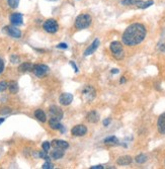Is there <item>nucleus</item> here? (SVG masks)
Returning <instances> with one entry per match:
<instances>
[{
	"mask_svg": "<svg viewBox=\"0 0 165 169\" xmlns=\"http://www.w3.org/2000/svg\"><path fill=\"white\" fill-rule=\"evenodd\" d=\"M146 28L141 23H133L129 25L124 31L122 40L123 43L127 46L133 47L142 43L146 38Z\"/></svg>",
	"mask_w": 165,
	"mask_h": 169,
	"instance_id": "obj_1",
	"label": "nucleus"
},
{
	"mask_svg": "<svg viewBox=\"0 0 165 169\" xmlns=\"http://www.w3.org/2000/svg\"><path fill=\"white\" fill-rule=\"evenodd\" d=\"M92 18L89 14H80L75 20V27L78 30H84L91 24Z\"/></svg>",
	"mask_w": 165,
	"mask_h": 169,
	"instance_id": "obj_2",
	"label": "nucleus"
},
{
	"mask_svg": "<svg viewBox=\"0 0 165 169\" xmlns=\"http://www.w3.org/2000/svg\"><path fill=\"white\" fill-rule=\"evenodd\" d=\"M110 51H112L113 57H115L116 59L118 60H120L124 58V56H125V53H124V49H123V46L122 44L120 42H113L110 44Z\"/></svg>",
	"mask_w": 165,
	"mask_h": 169,
	"instance_id": "obj_3",
	"label": "nucleus"
},
{
	"mask_svg": "<svg viewBox=\"0 0 165 169\" xmlns=\"http://www.w3.org/2000/svg\"><path fill=\"white\" fill-rule=\"evenodd\" d=\"M44 30H45L47 33L50 34H55L57 33L59 28V24L55 20H48L44 22Z\"/></svg>",
	"mask_w": 165,
	"mask_h": 169,
	"instance_id": "obj_4",
	"label": "nucleus"
},
{
	"mask_svg": "<svg viewBox=\"0 0 165 169\" xmlns=\"http://www.w3.org/2000/svg\"><path fill=\"white\" fill-rule=\"evenodd\" d=\"M33 71L34 73V75L38 76V77H43V76H45L49 72V67L46 65H43V64H40V65L34 66Z\"/></svg>",
	"mask_w": 165,
	"mask_h": 169,
	"instance_id": "obj_5",
	"label": "nucleus"
},
{
	"mask_svg": "<svg viewBox=\"0 0 165 169\" xmlns=\"http://www.w3.org/2000/svg\"><path fill=\"white\" fill-rule=\"evenodd\" d=\"M50 114H51V117H52L53 119H56V120H62L63 116H64L63 110L57 106H50Z\"/></svg>",
	"mask_w": 165,
	"mask_h": 169,
	"instance_id": "obj_6",
	"label": "nucleus"
},
{
	"mask_svg": "<svg viewBox=\"0 0 165 169\" xmlns=\"http://www.w3.org/2000/svg\"><path fill=\"white\" fill-rule=\"evenodd\" d=\"M82 95H83V97L86 100L91 101L95 97V89L92 87V86L88 85L83 89V91H82Z\"/></svg>",
	"mask_w": 165,
	"mask_h": 169,
	"instance_id": "obj_7",
	"label": "nucleus"
},
{
	"mask_svg": "<svg viewBox=\"0 0 165 169\" xmlns=\"http://www.w3.org/2000/svg\"><path fill=\"white\" fill-rule=\"evenodd\" d=\"M71 133H72V135H74V136L82 137V136L86 135V133H87V128L85 127V126H83V125L75 126L74 128H72Z\"/></svg>",
	"mask_w": 165,
	"mask_h": 169,
	"instance_id": "obj_8",
	"label": "nucleus"
},
{
	"mask_svg": "<svg viewBox=\"0 0 165 169\" xmlns=\"http://www.w3.org/2000/svg\"><path fill=\"white\" fill-rule=\"evenodd\" d=\"M59 101L62 106H69L73 101V95L70 93H62L59 97Z\"/></svg>",
	"mask_w": 165,
	"mask_h": 169,
	"instance_id": "obj_9",
	"label": "nucleus"
},
{
	"mask_svg": "<svg viewBox=\"0 0 165 169\" xmlns=\"http://www.w3.org/2000/svg\"><path fill=\"white\" fill-rule=\"evenodd\" d=\"M98 46H99V40L98 39H95L92 44L90 45L89 47L87 48L86 50H85V52H84V56H89L91 55V54H93L95 51H96V49L98 48Z\"/></svg>",
	"mask_w": 165,
	"mask_h": 169,
	"instance_id": "obj_10",
	"label": "nucleus"
},
{
	"mask_svg": "<svg viewBox=\"0 0 165 169\" xmlns=\"http://www.w3.org/2000/svg\"><path fill=\"white\" fill-rule=\"evenodd\" d=\"M10 22L13 25H21L23 22V16L20 13H13L10 15Z\"/></svg>",
	"mask_w": 165,
	"mask_h": 169,
	"instance_id": "obj_11",
	"label": "nucleus"
},
{
	"mask_svg": "<svg viewBox=\"0 0 165 169\" xmlns=\"http://www.w3.org/2000/svg\"><path fill=\"white\" fill-rule=\"evenodd\" d=\"M157 128H158V131H159L160 134L165 135V113H163L159 117H158Z\"/></svg>",
	"mask_w": 165,
	"mask_h": 169,
	"instance_id": "obj_12",
	"label": "nucleus"
},
{
	"mask_svg": "<svg viewBox=\"0 0 165 169\" xmlns=\"http://www.w3.org/2000/svg\"><path fill=\"white\" fill-rule=\"evenodd\" d=\"M7 30V33L10 37L15 38V39H18V38L21 37V31L18 30V28L14 27H6Z\"/></svg>",
	"mask_w": 165,
	"mask_h": 169,
	"instance_id": "obj_13",
	"label": "nucleus"
},
{
	"mask_svg": "<svg viewBox=\"0 0 165 169\" xmlns=\"http://www.w3.org/2000/svg\"><path fill=\"white\" fill-rule=\"evenodd\" d=\"M132 162H133V159L131 156H122V157H120L118 160H117V163L119 165H122V166L130 165Z\"/></svg>",
	"mask_w": 165,
	"mask_h": 169,
	"instance_id": "obj_14",
	"label": "nucleus"
},
{
	"mask_svg": "<svg viewBox=\"0 0 165 169\" xmlns=\"http://www.w3.org/2000/svg\"><path fill=\"white\" fill-rule=\"evenodd\" d=\"M52 146L55 148H61L65 150L69 147V144L66 141H63V140H54L52 142Z\"/></svg>",
	"mask_w": 165,
	"mask_h": 169,
	"instance_id": "obj_15",
	"label": "nucleus"
},
{
	"mask_svg": "<svg viewBox=\"0 0 165 169\" xmlns=\"http://www.w3.org/2000/svg\"><path fill=\"white\" fill-rule=\"evenodd\" d=\"M51 156H52L53 159L55 160H58V159H61L63 156H64V149L61 148H56L54 151L51 153Z\"/></svg>",
	"mask_w": 165,
	"mask_h": 169,
	"instance_id": "obj_16",
	"label": "nucleus"
},
{
	"mask_svg": "<svg viewBox=\"0 0 165 169\" xmlns=\"http://www.w3.org/2000/svg\"><path fill=\"white\" fill-rule=\"evenodd\" d=\"M86 119L89 123L94 124V123H97L98 120H99V116H98V113H96V111H90V113L87 114Z\"/></svg>",
	"mask_w": 165,
	"mask_h": 169,
	"instance_id": "obj_17",
	"label": "nucleus"
},
{
	"mask_svg": "<svg viewBox=\"0 0 165 169\" xmlns=\"http://www.w3.org/2000/svg\"><path fill=\"white\" fill-rule=\"evenodd\" d=\"M49 125L51 127V129H53V130H61L62 129V125L60 124V120L53 119V117L49 120Z\"/></svg>",
	"mask_w": 165,
	"mask_h": 169,
	"instance_id": "obj_18",
	"label": "nucleus"
},
{
	"mask_svg": "<svg viewBox=\"0 0 165 169\" xmlns=\"http://www.w3.org/2000/svg\"><path fill=\"white\" fill-rule=\"evenodd\" d=\"M34 117H36L37 119L39 120L40 122H42V123H45L47 120L46 113H44L42 110H37L36 111H34Z\"/></svg>",
	"mask_w": 165,
	"mask_h": 169,
	"instance_id": "obj_19",
	"label": "nucleus"
},
{
	"mask_svg": "<svg viewBox=\"0 0 165 169\" xmlns=\"http://www.w3.org/2000/svg\"><path fill=\"white\" fill-rule=\"evenodd\" d=\"M34 69V65L30 63H23L20 66V72H28V71H33Z\"/></svg>",
	"mask_w": 165,
	"mask_h": 169,
	"instance_id": "obj_20",
	"label": "nucleus"
},
{
	"mask_svg": "<svg viewBox=\"0 0 165 169\" xmlns=\"http://www.w3.org/2000/svg\"><path fill=\"white\" fill-rule=\"evenodd\" d=\"M104 144H106V145H118L119 140L115 136H110V137H107L106 139H104Z\"/></svg>",
	"mask_w": 165,
	"mask_h": 169,
	"instance_id": "obj_21",
	"label": "nucleus"
},
{
	"mask_svg": "<svg viewBox=\"0 0 165 169\" xmlns=\"http://www.w3.org/2000/svg\"><path fill=\"white\" fill-rule=\"evenodd\" d=\"M135 4L137 5L139 8L145 9V8H147V7H149V6H151L152 4H153V1H152V0H149V1H147V2H143V1H139V0H137Z\"/></svg>",
	"mask_w": 165,
	"mask_h": 169,
	"instance_id": "obj_22",
	"label": "nucleus"
},
{
	"mask_svg": "<svg viewBox=\"0 0 165 169\" xmlns=\"http://www.w3.org/2000/svg\"><path fill=\"white\" fill-rule=\"evenodd\" d=\"M8 88H9V91L11 92V93H17V91H18V85L17 83L15 81H12L10 82V83L8 84Z\"/></svg>",
	"mask_w": 165,
	"mask_h": 169,
	"instance_id": "obj_23",
	"label": "nucleus"
},
{
	"mask_svg": "<svg viewBox=\"0 0 165 169\" xmlns=\"http://www.w3.org/2000/svg\"><path fill=\"white\" fill-rule=\"evenodd\" d=\"M135 160H136L137 163L143 164V163H145V162L147 161V156H146L145 154H140L135 158Z\"/></svg>",
	"mask_w": 165,
	"mask_h": 169,
	"instance_id": "obj_24",
	"label": "nucleus"
},
{
	"mask_svg": "<svg viewBox=\"0 0 165 169\" xmlns=\"http://www.w3.org/2000/svg\"><path fill=\"white\" fill-rule=\"evenodd\" d=\"M7 2L11 8H17L20 4V0H7Z\"/></svg>",
	"mask_w": 165,
	"mask_h": 169,
	"instance_id": "obj_25",
	"label": "nucleus"
},
{
	"mask_svg": "<svg viewBox=\"0 0 165 169\" xmlns=\"http://www.w3.org/2000/svg\"><path fill=\"white\" fill-rule=\"evenodd\" d=\"M7 87H8L7 82H5V81H1V82H0V92L6 90V88H7Z\"/></svg>",
	"mask_w": 165,
	"mask_h": 169,
	"instance_id": "obj_26",
	"label": "nucleus"
},
{
	"mask_svg": "<svg viewBox=\"0 0 165 169\" xmlns=\"http://www.w3.org/2000/svg\"><path fill=\"white\" fill-rule=\"evenodd\" d=\"M42 147H43V150L44 151H46L48 152L50 150V147H51V144L49 142H44L43 143V145H42Z\"/></svg>",
	"mask_w": 165,
	"mask_h": 169,
	"instance_id": "obj_27",
	"label": "nucleus"
},
{
	"mask_svg": "<svg viewBox=\"0 0 165 169\" xmlns=\"http://www.w3.org/2000/svg\"><path fill=\"white\" fill-rule=\"evenodd\" d=\"M137 0H123L122 4L123 5H131V4H135Z\"/></svg>",
	"mask_w": 165,
	"mask_h": 169,
	"instance_id": "obj_28",
	"label": "nucleus"
},
{
	"mask_svg": "<svg viewBox=\"0 0 165 169\" xmlns=\"http://www.w3.org/2000/svg\"><path fill=\"white\" fill-rule=\"evenodd\" d=\"M54 168V165L51 163L50 161H47L45 164L43 165V169H52Z\"/></svg>",
	"mask_w": 165,
	"mask_h": 169,
	"instance_id": "obj_29",
	"label": "nucleus"
},
{
	"mask_svg": "<svg viewBox=\"0 0 165 169\" xmlns=\"http://www.w3.org/2000/svg\"><path fill=\"white\" fill-rule=\"evenodd\" d=\"M10 111H11V110L9 107H4V108H2V110H0V113L7 114V113H10Z\"/></svg>",
	"mask_w": 165,
	"mask_h": 169,
	"instance_id": "obj_30",
	"label": "nucleus"
},
{
	"mask_svg": "<svg viewBox=\"0 0 165 169\" xmlns=\"http://www.w3.org/2000/svg\"><path fill=\"white\" fill-rule=\"evenodd\" d=\"M10 60H11V62L14 63V64L20 62V58H18L17 56H11V57H10Z\"/></svg>",
	"mask_w": 165,
	"mask_h": 169,
	"instance_id": "obj_31",
	"label": "nucleus"
},
{
	"mask_svg": "<svg viewBox=\"0 0 165 169\" xmlns=\"http://www.w3.org/2000/svg\"><path fill=\"white\" fill-rule=\"evenodd\" d=\"M57 48H59V49H67L68 46H67V44H65V43H61V44H59L58 46H57Z\"/></svg>",
	"mask_w": 165,
	"mask_h": 169,
	"instance_id": "obj_32",
	"label": "nucleus"
},
{
	"mask_svg": "<svg viewBox=\"0 0 165 169\" xmlns=\"http://www.w3.org/2000/svg\"><path fill=\"white\" fill-rule=\"evenodd\" d=\"M3 70H4V62L2 59H0V74L3 72Z\"/></svg>",
	"mask_w": 165,
	"mask_h": 169,
	"instance_id": "obj_33",
	"label": "nucleus"
},
{
	"mask_svg": "<svg viewBox=\"0 0 165 169\" xmlns=\"http://www.w3.org/2000/svg\"><path fill=\"white\" fill-rule=\"evenodd\" d=\"M70 65L73 67V69H74V71H75L76 73H77V72H78V68H77V66L75 65V63H74V62H70Z\"/></svg>",
	"mask_w": 165,
	"mask_h": 169,
	"instance_id": "obj_34",
	"label": "nucleus"
},
{
	"mask_svg": "<svg viewBox=\"0 0 165 169\" xmlns=\"http://www.w3.org/2000/svg\"><path fill=\"white\" fill-rule=\"evenodd\" d=\"M104 167L102 165H95V166H91L90 169H103Z\"/></svg>",
	"mask_w": 165,
	"mask_h": 169,
	"instance_id": "obj_35",
	"label": "nucleus"
},
{
	"mask_svg": "<svg viewBox=\"0 0 165 169\" xmlns=\"http://www.w3.org/2000/svg\"><path fill=\"white\" fill-rule=\"evenodd\" d=\"M109 123H110V119L104 120H103V126H104V127H107V126L109 125Z\"/></svg>",
	"mask_w": 165,
	"mask_h": 169,
	"instance_id": "obj_36",
	"label": "nucleus"
},
{
	"mask_svg": "<svg viewBox=\"0 0 165 169\" xmlns=\"http://www.w3.org/2000/svg\"><path fill=\"white\" fill-rule=\"evenodd\" d=\"M159 50H160L162 53H165V45H164V44L160 45V46H159Z\"/></svg>",
	"mask_w": 165,
	"mask_h": 169,
	"instance_id": "obj_37",
	"label": "nucleus"
},
{
	"mask_svg": "<svg viewBox=\"0 0 165 169\" xmlns=\"http://www.w3.org/2000/svg\"><path fill=\"white\" fill-rule=\"evenodd\" d=\"M112 73H113V74H117V73H119V69H113Z\"/></svg>",
	"mask_w": 165,
	"mask_h": 169,
	"instance_id": "obj_38",
	"label": "nucleus"
},
{
	"mask_svg": "<svg viewBox=\"0 0 165 169\" xmlns=\"http://www.w3.org/2000/svg\"><path fill=\"white\" fill-rule=\"evenodd\" d=\"M126 82V79H125V77H123L122 79H120V83H125Z\"/></svg>",
	"mask_w": 165,
	"mask_h": 169,
	"instance_id": "obj_39",
	"label": "nucleus"
},
{
	"mask_svg": "<svg viewBox=\"0 0 165 169\" xmlns=\"http://www.w3.org/2000/svg\"><path fill=\"white\" fill-rule=\"evenodd\" d=\"M4 120H5V119H0V125H1V124L4 122Z\"/></svg>",
	"mask_w": 165,
	"mask_h": 169,
	"instance_id": "obj_40",
	"label": "nucleus"
},
{
	"mask_svg": "<svg viewBox=\"0 0 165 169\" xmlns=\"http://www.w3.org/2000/svg\"><path fill=\"white\" fill-rule=\"evenodd\" d=\"M48 1H57V0H48Z\"/></svg>",
	"mask_w": 165,
	"mask_h": 169,
	"instance_id": "obj_41",
	"label": "nucleus"
}]
</instances>
